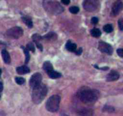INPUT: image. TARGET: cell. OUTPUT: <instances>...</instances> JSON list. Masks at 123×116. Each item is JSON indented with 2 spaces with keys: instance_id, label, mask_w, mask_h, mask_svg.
<instances>
[{
  "instance_id": "6da1fadb",
  "label": "cell",
  "mask_w": 123,
  "mask_h": 116,
  "mask_svg": "<svg viewBox=\"0 0 123 116\" xmlns=\"http://www.w3.org/2000/svg\"><path fill=\"white\" fill-rule=\"evenodd\" d=\"M100 93L96 90L91 89L87 86L81 87L77 92V96L79 99L87 105H92L97 102Z\"/></svg>"
},
{
  "instance_id": "7a4b0ae2",
  "label": "cell",
  "mask_w": 123,
  "mask_h": 116,
  "mask_svg": "<svg viewBox=\"0 0 123 116\" xmlns=\"http://www.w3.org/2000/svg\"><path fill=\"white\" fill-rule=\"evenodd\" d=\"M47 87L44 84H41L39 86L33 88L31 94L32 100L35 104H39L42 102L47 94Z\"/></svg>"
},
{
  "instance_id": "3957f363",
  "label": "cell",
  "mask_w": 123,
  "mask_h": 116,
  "mask_svg": "<svg viewBox=\"0 0 123 116\" xmlns=\"http://www.w3.org/2000/svg\"><path fill=\"white\" fill-rule=\"evenodd\" d=\"M43 6L45 11L51 15H59L64 11V8L59 2L54 1H44Z\"/></svg>"
},
{
  "instance_id": "277c9868",
  "label": "cell",
  "mask_w": 123,
  "mask_h": 116,
  "mask_svg": "<svg viewBox=\"0 0 123 116\" xmlns=\"http://www.w3.org/2000/svg\"><path fill=\"white\" fill-rule=\"evenodd\" d=\"M60 102V97L58 95H53L48 99L46 102V109L51 112L58 111Z\"/></svg>"
},
{
  "instance_id": "5b68a950",
  "label": "cell",
  "mask_w": 123,
  "mask_h": 116,
  "mask_svg": "<svg viewBox=\"0 0 123 116\" xmlns=\"http://www.w3.org/2000/svg\"><path fill=\"white\" fill-rule=\"evenodd\" d=\"M100 6V3L97 0H85L83 3V7L85 11L93 12L97 11Z\"/></svg>"
},
{
  "instance_id": "8992f818",
  "label": "cell",
  "mask_w": 123,
  "mask_h": 116,
  "mask_svg": "<svg viewBox=\"0 0 123 116\" xmlns=\"http://www.w3.org/2000/svg\"><path fill=\"white\" fill-rule=\"evenodd\" d=\"M23 30L20 27H13L9 29L6 32L7 35L9 37L15 39L21 37L23 35Z\"/></svg>"
},
{
  "instance_id": "52a82bcc",
  "label": "cell",
  "mask_w": 123,
  "mask_h": 116,
  "mask_svg": "<svg viewBox=\"0 0 123 116\" xmlns=\"http://www.w3.org/2000/svg\"><path fill=\"white\" fill-rule=\"evenodd\" d=\"M42 76L39 73H36L31 76L30 80V86L32 89L39 86L42 82Z\"/></svg>"
},
{
  "instance_id": "ba28073f",
  "label": "cell",
  "mask_w": 123,
  "mask_h": 116,
  "mask_svg": "<svg viewBox=\"0 0 123 116\" xmlns=\"http://www.w3.org/2000/svg\"><path fill=\"white\" fill-rule=\"evenodd\" d=\"M98 50L102 53L111 55L113 53V48L110 44L105 42L101 41L99 42Z\"/></svg>"
},
{
  "instance_id": "9c48e42d",
  "label": "cell",
  "mask_w": 123,
  "mask_h": 116,
  "mask_svg": "<svg viewBox=\"0 0 123 116\" xmlns=\"http://www.w3.org/2000/svg\"><path fill=\"white\" fill-rule=\"evenodd\" d=\"M123 9V3L120 1H117L113 3L112 7L111 15L113 16L118 15Z\"/></svg>"
},
{
  "instance_id": "30bf717a",
  "label": "cell",
  "mask_w": 123,
  "mask_h": 116,
  "mask_svg": "<svg viewBox=\"0 0 123 116\" xmlns=\"http://www.w3.org/2000/svg\"><path fill=\"white\" fill-rule=\"evenodd\" d=\"M119 78V74L117 71L112 70L106 76V80L108 82L115 81Z\"/></svg>"
},
{
  "instance_id": "8fae6325",
  "label": "cell",
  "mask_w": 123,
  "mask_h": 116,
  "mask_svg": "<svg viewBox=\"0 0 123 116\" xmlns=\"http://www.w3.org/2000/svg\"><path fill=\"white\" fill-rule=\"evenodd\" d=\"M31 37H32L33 41L36 44V46L37 47V48H38L41 51H42L43 47L42 45V44H41V42H40V41L42 39V37L41 35H39V34L35 33L31 36Z\"/></svg>"
},
{
  "instance_id": "7c38bea8",
  "label": "cell",
  "mask_w": 123,
  "mask_h": 116,
  "mask_svg": "<svg viewBox=\"0 0 123 116\" xmlns=\"http://www.w3.org/2000/svg\"><path fill=\"white\" fill-rule=\"evenodd\" d=\"M78 116H92L93 110L90 108H83L78 110L77 113Z\"/></svg>"
},
{
  "instance_id": "4fadbf2b",
  "label": "cell",
  "mask_w": 123,
  "mask_h": 116,
  "mask_svg": "<svg viewBox=\"0 0 123 116\" xmlns=\"http://www.w3.org/2000/svg\"><path fill=\"white\" fill-rule=\"evenodd\" d=\"M16 72L17 73L20 75L26 74L29 73L30 72V69L28 67H27V66L26 65H23L17 67Z\"/></svg>"
},
{
  "instance_id": "5bb4252c",
  "label": "cell",
  "mask_w": 123,
  "mask_h": 116,
  "mask_svg": "<svg viewBox=\"0 0 123 116\" xmlns=\"http://www.w3.org/2000/svg\"><path fill=\"white\" fill-rule=\"evenodd\" d=\"M65 47L67 48V50H68V51L71 52H76V50H77V45L76 44H74V43L70 41H68L66 43Z\"/></svg>"
},
{
  "instance_id": "9a60e30c",
  "label": "cell",
  "mask_w": 123,
  "mask_h": 116,
  "mask_svg": "<svg viewBox=\"0 0 123 116\" xmlns=\"http://www.w3.org/2000/svg\"><path fill=\"white\" fill-rule=\"evenodd\" d=\"M1 54L4 62L7 64H9L11 62V58H10V56L9 52L5 50H3L1 52Z\"/></svg>"
},
{
  "instance_id": "2e32d148",
  "label": "cell",
  "mask_w": 123,
  "mask_h": 116,
  "mask_svg": "<svg viewBox=\"0 0 123 116\" xmlns=\"http://www.w3.org/2000/svg\"><path fill=\"white\" fill-rule=\"evenodd\" d=\"M42 38H44L47 41H53L56 40V39L57 38V35L56 33L54 32H50L48 34H46V35H45Z\"/></svg>"
},
{
  "instance_id": "e0dca14e",
  "label": "cell",
  "mask_w": 123,
  "mask_h": 116,
  "mask_svg": "<svg viewBox=\"0 0 123 116\" xmlns=\"http://www.w3.org/2000/svg\"><path fill=\"white\" fill-rule=\"evenodd\" d=\"M43 69L47 73H48L49 72L53 70V66L50 61H46L43 65Z\"/></svg>"
},
{
  "instance_id": "ac0fdd59",
  "label": "cell",
  "mask_w": 123,
  "mask_h": 116,
  "mask_svg": "<svg viewBox=\"0 0 123 116\" xmlns=\"http://www.w3.org/2000/svg\"><path fill=\"white\" fill-rule=\"evenodd\" d=\"M22 21L26 24V25L28 27H29V28H31V27H33L32 21H31V18H29L28 16H22Z\"/></svg>"
},
{
  "instance_id": "d6986e66",
  "label": "cell",
  "mask_w": 123,
  "mask_h": 116,
  "mask_svg": "<svg viewBox=\"0 0 123 116\" xmlns=\"http://www.w3.org/2000/svg\"><path fill=\"white\" fill-rule=\"evenodd\" d=\"M48 74L49 77H50V78L53 79H57V78H59V77H60L62 76V74L60 73L57 72V71H54V70L49 72L48 73Z\"/></svg>"
},
{
  "instance_id": "ffe728a7",
  "label": "cell",
  "mask_w": 123,
  "mask_h": 116,
  "mask_svg": "<svg viewBox=\"0 0 123 116\" xmlns=\"http://www.w3.org/2000/svg\"><path fill=\"white\" fill-rule=\"evenodd\" d=\"M91 34L93 37H98L101 36V32L98 28H94L93 29H92L91 31Z\"/></svg>"
},
{
  "instance_id": "44dd1931",
  "label": "cell",
  "mask_w": 123,
  "mask_h": 116,
  "mask_svg": "<svg viewBox=\"0 0 123 116\" xmlns=\"http://www.w3.org/2000/svg\"><path fill=\"white\" fill-rule=\"evenodd\" d=\"M103 30L106 33H111L113 30V28L112 25L108 24L103 27Z\"/></svg>"
},
{
  "instance_id": "7402d4cb",
  "label": "cell",
  "mask_w": 123,
  "mask_h": 116,
  "mask_svg": "<svg viewBox=\"0 0 123 116\" xmlns=\"http://www.w3.org/2000/svg\"><path fill=\"white\" fill-rule=\"evenodd\" d=\"M22 50H23L24 52L25 55H26V61H25V62H26V63H27L30 60V56L29 52H28V50L27 49V48H25L24 47H22Z\"/></svg>"
},
{
  "instance_id": "603a6c76",
  "label": "cell",
  "mask_w": 123,
  "mask_h": 116,
  "mask_svg": "<svg viewBox=\"0 0 123 116\" xmlns=\"http://www.w3.org/2000/svg\"><path fill=\"white\" fill-rule=\"evenodd\" d=\"M15 82L18 85H22V84H24L26 82V79L21 77H16Z\"/></svg>"
},
{
  "instance_id": "cb8c5ba5",
  "label": "cell",
  "mask_w": 123,
  "mask_h": 116,
  "mask_svg": "<svg viewBox=\"0 0 123 116\" xmlns=\"http://www.w3.org/2000/svg\"><path fill=\"white\" fill-rule=\"evenodd\" d=\"M102 111L104 112H112L115 111L114 108L112 107V106H104L103 109H102Z\"/></svg>"
},
{
  "instance_id": "d4e9b609",
  "label": "cell",
  "mask_w": 123,
  "mask_h": 116,
  "mask_svg": "<svg viewBox=\"0 0 123 116\" xmlns=\"http://www.w3.org/2000/svg\"><path fill=\"white\" fill-rule=\"evenodd\" d=\"M79 8L77 6H72L69 9V11L71 13H73V14H76L79 12Z\"/></svg>"
},
{
  "instance_id": "484cf974",
  "label": "cell",
  "mask_w": 123,
  "mask_h": 116,
  "mask_svg": "<svg viewBox=\"0 0 123 116\" xmlns=\"http://www.w3.org/2000/svg\"><path fill=\"white\" fill-rule=\"evenodd\" d=\"M27 49L28 50H30L31 52H35V47L34 44L32 42H29L27 45Z\"/></svg>"
},
{
  "instance_id": "4316f807",
  "label": "cell",
  "mask_w": 123,
  "mask_h": 116,
  "mask_svg": "<svg viewBox=\"0 0 123 116\" xmlns=\"http://www.w3.org/2000/svg\"><path fill=\"white\" fill-rule=\"evenodd\" d=\"M117 53L119 56L123 58V48H119L117 50Z\"/></svg>"
},
{
  "instance_id": "83f0119b",
  "label": "cell",
  "mask_w": 123,
  "mask_h": 116,
  "mask_svg": "<svg viewBox=\"0 0 123 116\" xmlns=\"http://www.w3.org/2000/svg\"><path fill=\"white\" fill-rule=\"evenodd\" d=\"M91 22L94 25L97 24L98 22V19L97 17H93V18H92V19H91Z\"/></svg>"
},
{
  "instance_id": "f1b7e54d",
  "label": "cell",
  "mask_w": 123,
  "mask_h": 116,
  "mask_svg": "<svg viewBox=\"0 0 123 116\" xmlns=\"http://www.w3.org/2000/svg\"><path fill=\"white\" fill-rule=\"evenodd\" d=\"M75 53H76V54H77V55H80V54H82V48H80L79 49L77 50H76V52H75Z\"/></svg>"
},
{
  "instance_id": "f546056e",
  "label": "cell",
  "mask_w": 123,
  "mask_h": 116,
  "mask_svg": "<svg viewBox=\"0 0 123 116\" xmlns=\"http://www.w3.org/2000/svg\"><path fill=\"white\" fill-rule=\"evenodd\" d=\"M62 3H63V4H65V5H68V4H69L70 3V1H69V0H62Z\"/></svg>"
},
{
  "instance_id": "4dcf8cb0",
  "label": "cell",
  "mask_w": 123,
  "mask_h": 116,
  "mask_svg": "<svg viewBox=\"0 0 123 116\" xmlns=\"http://www.w3.org/2000/svg\"><path fill=\"white\" fill-rule=\"evenodd\" d=\"M3 84L1 83H0V93L3 91Z\"/></svg>"
},
{
  "instance_id": "1f68e13d",
  "label": "cell",
  "mask_w": 123,
  "mask_h": 116,
  "mask_svg": "<svg viewBox=\"0 0 123 116\" xmlns=\"http://www.w3.org/2000/svg\"><path fill=\"white\" fill-rule=\"evenodd\" d=\"M1 73H2V71L0 69V76H1Z\"/></svg>"
},
{
  "instance_id": "d6a6232c",
  "label": "cell",
  "mask_w": 123,
  "mask_h": 116,
  "mask_svg": "<svg viewBox=\"0 0 123 116\" xmlns=\"http://www.w3.org/2000/svg\"><path fill=\"white\" fill-rule=\"evenodd\" d=\"M67 116V115H62V116Z\"/></svg>"
},
{
  "instance_id": "836d02e7",
  "label": "cell",
  "mask_w": 123,
  "mask_h": 116,
  "mask_svg": "<svg viewBox=\"0 0 123 116\" xmlns=\"http://www.w3.org/2000/svg\"><path fill=\"white\" fill-rule=\"evenodd\" d=\"M0 99H1V94H0Z\"/></svg>"
}]
</instances>
